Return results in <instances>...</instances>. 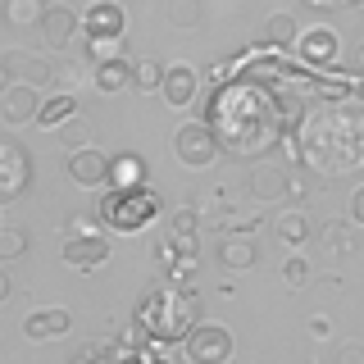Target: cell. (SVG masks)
I'll list each match as a JSON object with an SVG mask.
<instances>
[{
  "instance_id": "6da1fadb",
  "label": "cell",
  "mask_w": 364,
  "mask_h": 364,
  "mask_svg": "<svg viewBox=\"0 0 364 364\" xmlns=\"http://www.w3.org/2000/svg\"><path fill=\"white\" fill-rule=\"evenodd\" d=\"M314 132L310 136V155L318 168H328V173H350V168L364 159V123L360 119H350L346 109H328V114H314Z\"/></svg>"
},
{
  "instance_id": "7a4b0ae2",
  "label": "cell",
  "mask_w": 364,
  "mask_h": 364,
  "mask_svg": "<svg viewBox=\"0 0 364 364\" xmlns=\"http://www.w3.org/2000/svg\"><path fill=\"white\" fill-rule=\"evenodd\" d=\"M200 323V296L191 287H155L136 305V328L155 341H187V333Z\"/></svg>"
},
{
  "instance_id": "3957f363",
  "label": "cell",
  "mask_w": 364,
  "mask_h": 364,
  "mask_svg": "<svg viewBox=\"0 0 364 364\" xmlns=\"http://www.w3.org/2000/svg\"><path fill=\"white\" fill-rule=\"evenodd\" d=\"M159 210H164V200H159L146 182H114L105 196L96 200L100 223H105L109 232H123V237L146 232V228L159 219Z\"/></svg>"
},
{
  "instance_id": "277c9868",
  "label": "cell",
  "mask_w": 364,
  "mask_h": 364,
  "mask_svg": "<svg viewBox=\"0 0 364 364\" xmlns=\"http://www.w3.org/2000/svg\"><path fill=\"white\" fill-rule=\"evenodd\" d=\"M182 350H187V364H228L232 350H237V341H232V328L200 318L187 333V341H182Z\"/></svg>"
},
{
  "instance_id": "5b68a950",
  "label": "cell",
  "mask_w": 364,
  "mask_h": 364,
  "mask_svg": "<svg viewBox=\"0 0 364 364\" xmlns=\"http://www.w3.org/2000/svg\"><path fill=\"white\" fill-rule=\"evenodd\" d=\"M219 151H223V141L214 132V123H182L173 132V155L187 168H210L219 159Z\"/></svg>"
},
{
  "instance_id": "8992f818",
  "label": "cell",
  "mask_w": 364,
  "mask_h": 364,
  "mask_svg": "<svg viewBox=\"0 0 364 364\" xmlns=\"http://www.w3.org/2000/svg\"><path fill=\"white\" fill-rule=\"evenodd\" d=\"M246 191H250V200H259V205L287 200V191H291L287 164H278V159H255L250 173H246Z\"/></svg>"
},
{
  "instance_id": "52a82bcc",
  "label": "cell",
  "mask_w": 364,
  "mask_h": 364,
  "mask_svg": "<svg viewBox=\"0 0 364 364\" xmlns=\"http://www.w3.org/2000/svg\"><path fill=\"white\" fill-rule=\"evenodd\" d=\"M32 182V155L23 141H0V200H14Z\"/></svg>"
},
{
  "instance_id": "ba28073f",
  "label": "cell",
  "mask_w": 364,
  "mask_h": 364,
  "mask_svg": "<svg viewBox=\"0 0 364 364\" xmlns=\"http://www.w3.org/2000/svg\"><path fill=\"white\" fill-rule=\"evenodd\" d=\"M37 32H41V41H46V50H55V55H64L68 46H73V37H82V14H73L68 5H46V14L37 23Z\"/></svg>"
},
{
  "instance_id": "9c48e42d",
  "label": "cell",
  "mask_w": 364,
  "mask_h": 364,
  "mask_svg": "<svg viewBox=\"0 0 364 364\" xmlns=\"http://www.w3.org/2000/svg\"><path fill=\"white\" fill-rule=\"evenodd\" d=\"M5 82H32V87H55V60H41L32 50H5L0 55Z\"/></svg>"
},
{
  "instance_id": "30bf717a",
  "label": "cell",
  "mask_w": 364,
  "mask_h": 364,
  "mask_svg": "<svg viewBox=\"0 0 364 364\" xmlns=\"http://www.w3.org/2000/svg\"><path fill=\"white\" fill-rule=\"evenodd\" d=\"M41 105H46V96H41V87H32V82H5V91H0V119H5L9 128L32 123L41 114Z\"/></svg>"
},
{
  "instance_id": "8fae6325",
  "label": "cell",
  "mask_w": 364,
  "mask_h": 364,
  "mask_svg": "<svg viewBox=\"0 0 364 364\" xmlns=\"http://www.w3.org/2000/svg\"><path fill=\"white\" fill-rule=\"evenodd\" d=\"M68 178L73 187H105L114 182V155L96 151V146H82V151H68Z\"/></svg>"
},
{
  "instance_id": "7c38bea8",
  "label": "cell",
  "mask_w": 364,
  "mask_h": 364,
  "mask_svg": "<svg viewBox=\"0 0 364 364\" xmlns=\"http://www.w3.org/2000/svg\"><path fill=\"white\" fill-rule=\"evenodd\" d=\"M114 255L109 237L105 232H87V237H64V264L77 269V273H91V269H105Z\"/></svg>"
},
{
  "instance_id": "4fadbf2b",
  "label": "cell",
  "mask_w": 364,
  "mask_h": 364,
  "mask_svg": "<svg viewBox=\"0 0 364 364\" xmlns=\"http://www.w3.org/2000/svg\"><path fill=\"white\" fill-rule=\"evenodd\" d=\"M128 14H123L119 0H91L82 14V37H123Z\"/></svg>"
},
{
  "instance_id": "5bb4252c",
  "label": "cell",
  "mask_w": 364,
  "mask_h": 364,
  "mask_svg": "<svg viewBox=\"0 0 364 364\" xmlns=\"http://www.w3.org/2000/svg\"><path fill=\"white\" fill-rule=\"evenodd\" d=\"M337 32L333 28H323V23H318V28H305L301 32V41H296V55H301V64H310V68H328L337 60Z\"/></svg>"
},
{
  "instance_id": "9a60e30c",
  "label": "cell",
  "mask_w": 364,
  "mask_h": 364,
  "mask_svg": "<svg viewBox=\"0 0 364 364\" xmlns=\"http://www.w3.org/2000/svg\"><path fill=\"white\" fill-rule=\"evenodd\" d=\"M68 328H73V314L64 305H46V310H32L23 318V337L28 341H60Z\"/></svg>"
},
{
  "instance_id": "2e32d148",
  "label": "cell",
  "mask_w": 364,
  "mask_h": 364,
  "mask_svg": "<svg viewBox=\"0 0 364 364\" xmlns=\"http://www.w3.org/2000/svg\"><path fill=\"white\" fill-rule=\"evenodd\" d=\"M219 264L242 273V269H255L259 264V242L255 232H223L219 237Z\"/></svg>"
},
{
  "instance_id": "e0dca14e",
  "label": "cell",
  "mask_w": 364,
  "mask_h": 364,
  "mask_svg": "<svg viewBox=\"0 0 364 364\" xmlns=\"http://www.w3.org/2000/svg\"><path fill=\"white\" fill-rule=\"evenodd\" d=\"M196 91H200V73L191 64H168L164 68V87H159V96H164L173 109H187L191 100H196Z\"/></svg>"
},
{
  "instance_id": "ac0fdd59",
  "label": "cell",
  "mask_w": 364,
  "mask_h": 364,
  "mask_svg": "<svg viewBox=\"0 0 364 364\" xmlns=\"http://www.w3.org/2000/svg\"><path fill=\"white\" fill-rule=\"evenodd\" d=\"M132 60L128 55H119V60H105L91 68V82H96L100 96H119V91H132Z\"/></svg>"
},
{
  "instance_id": "d6986e66",
  "label": "cell",
  "mask_w": 364,
  "mask_h": 364,
  "mask_svg": "<svg viewBox=\"0 0 364 364\" xmlns=\"http://www.w3.org/2000/svg\"><path fill=\"white\" fill-rule=\"evenodd\" d=\"M310 232H314L310 219H305V214L296 210V205H291V210H282L278 219H273V237H278L282 246H291V250H301L305 242H310Z\"/></svg>"
},
{
  "instance_id": "ffe728a7",
  "label": "cell",
  "mask_w": 364,
  "mask_h": 364,
  "mask_svg": "<svg viewBox=\"0 0 364 364\" xmlns=\"http://www.w3.org/2000/svg\"><path fill=\"white\" fill-rule=\"evenodd\" d=\"M73 114H77V96H73V91H50L46 105H41V114H37V128H64Z\"/></svg>"
},
{
  "instance_id": "44dd1931",
  "label": "cell",
  "mask_w": 364,
  "mask_h": 364,
  "mask_svg": "<svg viewBox=\"0 0 364 364\" xmlns=\"http://www.w3.org/2000/svg\"><path fill=\"white\" fill-rule=\"evenodd\" d=\"M264 37H269V46H278V50H291V46L301 41V23L291 14H269L264 18Z\"/></svg>"
},
{
  "instance_id": "7402d4cb",
  "label": "cell",
  "mask_w": 364,
  "mask_h": 364,
  "mask_svg": "<svg viewBox=\"0 0 364 364\" xmlns=\"http://www.w3.org/2000/svg\"><path fill=\"white\" fill-rule=\"evenodd\" d=\"M164 68L168 64H159V60H136V68H132V91H159L164 87Z\"/></svg>"
},
{
  "instance_id": "603a6c76",
  "label": "cell",
  "mask_w": 364,
  "mask_h": 364,
  "mask_svg": "<svg viewBox=\"0 0 364 364\" xmlns=\"http://www.w3.org/2000/svg\"><path fill=\"white\" fill-rule=\"evenodd\" d=\"M323 250H328V255H337V259L355 255V232H350L346 223H328L323 228Z\"/></svg>"
},
{
  "instance_id": "cb8c5ba5",
  "label": "cell",
  "mask_w": 364,
  "mask_h": 364,
  "mask_svg": "<svg viewBox=\"0 0 364 364\" xmlns=\"http://www.w3.org/2000/svg\"><path fill=\"white\" fill-rule=\"evenodd\" d=\"M82 50H87L91 68H96L105 60H119V55H123V37H82Z\"/></svg>"
},
{
  "instance_id": "d4e9b609",
  "label": "cell",
  "mask_w": 364,
  "mask_h": 364,
  "mask_svg": "<svg viewBox=\"0 0 364 364\" xmlns=\"http://www.w3.org/2000/svg\"><path fill=\"white\" fill-rule=\"evenodd\" d=\"M168 23H173V28H200L205 5L200 0H168Z\"/></svg>"
},
{
  "instance_id": "484cf974",
  "label": "cell",
  "mask_w": 364,
  "mask_h": 364,
  "mask_svg": "<svg viewBox=\"0 0 364 364\" xmlns=\"http://www.w3.org/2000/svg\"><path fill=\"white\" fill-rule=\"evenodd\" d=\"M41 14H46L41 0H9V9H5V18L14 23V28H37Z\"/></svg>"
},
{
  "instance_id": "4316f807",
  "label": "cell",
  "mask_w": 364,
  "mask_h": 364,
  "mask_svg": "<svg viewBox=\"0 0 364 364\" xmlns=\"http://www.w3.org/2000/svg\"><path fill=\"white\" fill-rule=\"evenodd\" d=\"M60 141L68 146V151H82V146H91V123L73 114V119H68L64 128H60Z\"/></svg>"
},
{
  "instance_id": "83f0119b",
  "label": "cell",
  "mask_w": 364,
  "mask_h": 364,
  "mask_svg": "<svg viewBox=\"0 0 364 364\" xmlns=\"http://www.w3.org/2000/svg\"><path fill=\"white\" fill-rule=\"evenodd\" d=\"M23 250H28V232H23V228H0V259H18Z\"/></svg>"
},
{
  "instance_id": "f1b7e54d",
  "label": "cell",
  "mask_w": 364,
  "mask_h": 364,
  "mask_svg": "<svg viewBox=\"0 0 364 364\" xmlns=\"http://www.w3.org/2000/svg\"><path fill=\"white\" fill-rule=\"evenodd\" d=\"M282 282H287V287L296 291V287H305V282H310V264H305V255H291L282 259Z\"/></svg>"
},
{
  "instance_id": "f546056e",
  "label": "cell",
  "mask_w": 364,
  "mask_h": 364,
  "mask_svg": "<svg viewBox=\"0 0 364 364\" xmlns=\"http://www.w3.org/2000/svg\"><path fill=\"white\" fill-rule=\"evenodd\" d=\"M223 228V232H255L259 228V214H250V210H228L223 219H214Z\"/></svg>"
},
{
  "instance_id": "4dcf8cb0",
  "label": "cell",
  "mask_w": 364,
  "mask_h": 364,
  "mask_svg": "<svg viewBox=\"0 0 364 364\" xmlns=\"http://www.w3.org/2000/svg\"><path fill=\"white\" fill-rule=\"evenodd\" d=\"M77 82H82L77 60H55V91H77Z\"/></svg>"
},
{
  "instance_id": "1f68e13d",
  "label": "cell",
  "mask_w": 364,
  "mask_h": 364,
  "mask_svg": "<svg viewBox=\"0 0 364 364\" xmlns=\"http://www.w3.org/2000/svg\"><path fill=\"white\" fill-rule=\"evenodd\" d=\"M114 182H146V164L136 155H119L114 159Z\"/></svg>"
},
{
  "instance_id": "d6a6232c",
  "label": "cell",
  "mask_w": 364,
  "mask_h": 364,
  "mask_svg": "<svg viewBox=\"0 0 364 364\" xmlns=\"http://www.w3.org/2000/svg\"><path fill=\"white\" fill-rule=\"evenodd\" d=\"M100 214H68V223H64V237H87V232H100Z\"/></svg>"
},
{
  "instance_id": "836d02e7",
  "label": "cell",
  "mask_w": 364,
  "mask_h": 364,
  "mask_svg": "<svg viewBox=\"0 0 364 364\" xmlns=\"http://www.w3.org/2000/svg\"><path fill=\"white\" fill-rule=\"evenodd\" d=\"M196 223H200V214L191 205H178L173 210V232H196Z\"/></svg>"
},
{
  "instance_id": "e575fe53",
  "label": "cell",
  "mask_w": 364,
  "mask_h": 364,
  "mask_svg": "<svg viewBox=\"0 0 364 364\" xmlns=\"http://www.w3.org/2000/svg\"><path fill=\"white\" fill-rule=\"evenodd\" d=\"M333 364H364V346H360V341H341Z\"/></svg>"
},
{
  "instance_id": "d590c367",
  "label": "cell",
  "mask_w": 364,
  "mask_h": 364,
  "mask_svg": "<svg viewBox=\"0 0 364 364\" xmlns=\"http://www.w3.org/2000/svg\"><path fill=\"white\" fill-rule=\"evenodd\" d=\"M77 364H119V355H109V350H100V346H87L82 355H77Z\"/></svg>"
},
{
  "instance_id": "8d00e7d4",
  "label": "cell",
  "mask_w": 364,
  "mask_h": 364,
  "mask_svg": "<svg viewBox=\"0 0 364 364\" xmlns=\"http://www.w3.org/2000/svg\"><path fill=\"white\" fill-rule=\"evenodd\" d=\"M350 223H360V228H364V187L350 191Z\"/></svg>"
},
{
  "instance_id": "74e56055",
  "label": "cell",
  "mask_w": 364,
  "mask_h": 364,
  "mask_svg": "<svg viewBox=\"0 0 364 364\" xmlns=\"http://www.w3.org/2000/svg\"><path fill=\"white\" fill-rule=\"evenodd\" d=\"M328 333H333V318H328V314H314V318H310V337L323 341Z\"/></svg>"
},
{
  "instance_id": "f35d334b",
  "label": "cell",
  "mask_w": 364,
  "mask_h": 364,
  "mask_svg": "<svg viewBox=\"0 0 364 364\" xmlns=\"http://www.w3.org/2000/svg\"><path fill=\"white\" fill-rule=\"evenodd\" d=\"M301 155H305V151H301V141H296V136H282V159H291V164H296Z\"/></svg>"
},
{
  "instance_id": "ab89813d",
  "label": "cell",
  "mask_w": 364,
  "mask_h": 364,
  "mask_svg": "<svg viewBox=\"0 0 364 364\" xmlns=\"http://www.w3.org/2000/svg\"><path fill=\"white\" fill-rule=\"evenodd\" d=\"M287 196H291L296 205H301L305 196H310V182H301V178H291V191H287Z\"/></svg>"
},
{
  "instance_id": "60d3db41",
  "label": "cell",
  "mask_w": 364,
  "mask_h": 364,
  "mask_svg": "<svg viewBox=\"0 0 364 364\" xmlns=\"http://www.w3.org/2000/svg\"><path fill=\"white\" fill-rule=\"evenodd\" d=\"M355 73H364V46L355 50Z\"/></svg>"
},
{
  "instance_id": "b9f144b4",
  "label": "cell",
  "mask_w": 364,
  "mask_h": 364,
  "mask_svg": "<svg viewBox=\"0 0 364 364\" xmlns=\"http://www.w3.org/2000/svg\"><path fill=\"white\" fill-rule=\"evenodd\" d=\"M333 5H360V0H333Z\"/></svg>"
}]
</instances>
